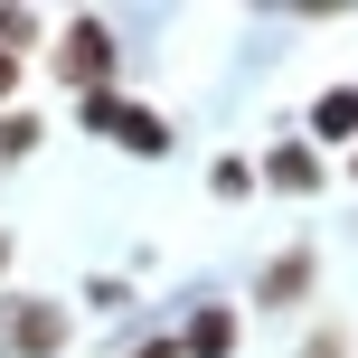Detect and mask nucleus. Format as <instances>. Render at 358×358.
Wrapping results in <instances>:
<instances>
[{"label":"nucleus","mask_w":358,"mask_h":358,"mask_svg":"<svg viewBox=\"0 0 358 358\" xmlns=\"http://www.w3.org/2000/svg\"><path fill=\"white\" fill-rule=\"evenodd\" d=\"M48 66H57V85H76V104H85V94H113V76H123V38H113V19H104V10H76L66 29L48 38Z\"/></svg>","instance_id":"1"},{"label":"nucleus","mask_w":358,"mask_h":358,"mask_svg":"<svg viewBox=\"0 0 358 358\" xmlns=\"http://www.w3.org/2000/svg\"><path fill=\"white\" fill-rule=\"evenodd\" d=\"M76 123H85L94 142L132 151V161H170V151H179V123H170L161 104H132L123 85H113V94H85V104H76Z\"/></svg>","instance_id":"2"},{"label":"nucleus","mask_w":358,"mask_h":358,"mask_svg":"<svg viewBox=\"0 0 358 358\" xmlns=\"http://www.w3.org/2000/svg\"><path fill=\"white\" fill-rule=\"evenodd\" d=\"M76 311L57 292H0V358H66Z\"/></svg>","instance_id":"3"},{"label":"nucleus","mask_w":358,"mask_h":358,"mask_svg":"<svg viewBox=\"0 0 358 358\" xmlns=\"http://www.w3.org/2000/svg\"><path fill=\"white\" fill-rule=\"evenodd\" d=\"M311 273H321V245H311V236H292V245L273 255L264 273H255V321H273V311H302V302H311Z\"/></svg>","instance_id":"4"},{"label":"nucleus","mask_w":358,"mask_h":358,"mask_svg":"<svg viewBox=\"0 0 358 358\" xmlns=\"http://www.w3.org/2000/svg\"><path fill=\"white\" fill-rule=\"evenodd\" d=\"M255 179H264V189H283V198H321L330 189V161L311 142H273L264 161H255Z\"/></svg>","instance_id":"5"},{"label":"nucleus","mask_w":358,"mask_h":358,"mask_svg":"<svg viewBox=\"0 0 358 358\" xmlns=\"http://www.w3.org/2000/svg\"><path fill=\"white\" fill-rule=\"evenodd\" d=\"M236 340H245V311L236 302H198L179 321V358H236Z\"/></svg>","instance_id":"6"},{"label":"nucleus","mask_w":358,"mask_h":358,"mask_svg":"<svg viewBox=\"0 0 358 358\" xmlns=\"http://www.w3.org/2000/svg\"><path fill=\"white\" fill-rule=\"evenodd\" d=\"M302 142H311V151H349V142H358V85H321V94H311Z\"/></svg>","instance_id":"7"},{"label":"nucleus","mask_w":358,"mask_h":358,"mask_svg":"<svg viewBox=\"0 0 358 358\" xmlns=\"http://www.w3.org/2000/svg\"><path fill=\"white\" fill-rule=\"evenodd\" d=\"M48 19H38V10H10V0H0V57H19V66H29V57H48Z\"/></svg>","instance_id":"8"},{"label":"nucleus","mask_w":358,"mask_h":358,"mask_svg":"<svg viewBox=\"0 0 358 358\" xmlns=\"http://www.w3.org/2000/svg\"><path fill=\"white\" fill-rule=\"evenodd\" d=\"M255 189H264V179H255V161H245V151H227V161L208 170V198H227V208H236V198H255Z\"/></svg>","instance_id":"9"},{"label":"nucleus","mask_w":358,"mask_h":358,"mask_svg":"<svg viewBox=\"0 0 358 358\" xmlns=\"http://www.w3.org/2000/svg\"><path fill=\"white\" fill-rule=\"evenodd\" d=\"M38 132H48L38 113H0V170H10V161H29V151H38Z\"/></svg>","instance_id":"10"},{"label":"nucleus","mask_w":358,"mask_h":358,"mask_svg":"<svg viewBox=\"0 0 358 358\" xmlns=\"http://www.w3.org/2000/svg\"><path fill=\"white\" fill-rule=\"evenodd\" d=\"M292 358H349V330H340V321H321V330H302V349H292Z\"/></svg>","instance_id":"11"},{"label":"nucleus","mask_w":358,"mask_h":358,"mask_svg":"<svg viewBox=\"0 0 358 358\" xmlns=\"http://www.w3.org/2000/svg\"><path fill=\"white\" fill-rule=\"evenodd\" d=\"M132 302V283H113V273H94V283H85V311H123Z\"/></svg>","instance_id":"12"},{"label":"nucleus","mask_w":358,"mask_h":358,"mask_svg":"<svg viewBox=\"0 0 358 358\" xmlns=\"http://www.w3.org/2000/svg\"><path fill=\"white\" fill-rule=\"evenodd\" d=\"M123 358H179V330H151V340H132Z\"/></svg>","instance_id":"13"},{"label":"nucleus","mask_w":358,"mask_h":358,"mask_svg":"<svg viewBox=\"0 0 358 358\" xmlns=\"http://www.w3.org/2000/svg\"><path fill=\"white\" fill-rule=\"evenodd\" d=\"M19 76H29V66H19V57H0V113H10V94H19Z\"/></svg>","instance_id":"14"},{"label":"nucleus","mask_w":358,"mask_h":358,"mask_svg":"<svg viewBox=\"0 0 358 358\" xmlns=\"http://www.w3.org/2000/svg\"><path fill=\"white\" fill-rule=\"evenodd\" d=\"M0 273H10V227H0Z\"/></svg>","instance_id":"15"},{"label":"nucleus","mask_w":358,"mask_h":358,"mask_svg":"<svg viewBox=\"0 0 358 358\" xmlns=\"http://www.w3.org/2000/svg\"><path fill=\"white\" fill-rule=\"evenodd\" d=\"M349 179H358V142H349Z\"/></svg>","instance_id":"16"}]
</instances>
